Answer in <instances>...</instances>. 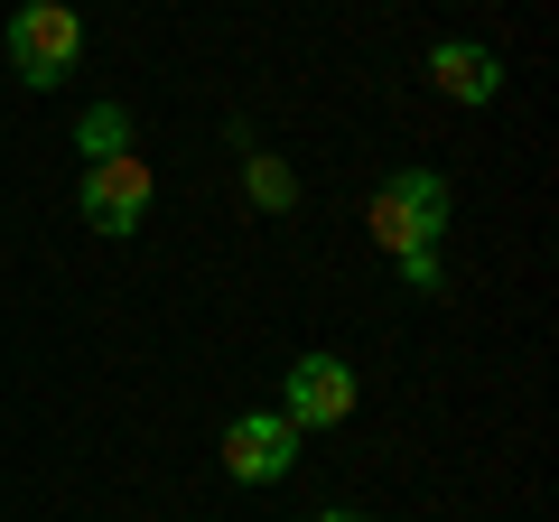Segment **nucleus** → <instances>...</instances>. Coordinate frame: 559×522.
Segmentation results:
<instances>
[{
	"mask_svg": "<svg viewBox=\"0 0 559 522\" xmlns=\"http://www.w3.org/2000/svg\"><path fill=\"white\" fill-rule=\"evenodd\" d=\"M373 242L382 252H439V224H448V187L429 168H401V178L373 187Z\"/></svg>",
	"mask_w": 559,
	"mask_h": 522,
	"instance_id": "nucleus-1",
	"label": "nucleus"
},
{
	"mask_svg": "<svg viewBox=\"0 0 559 522\" xmlns=\"http://www.w3.org/2000/svg\"><path fill=\"white\" fill-rule=\"evenodd\" d=\"M75 57H84L75 0H28L20 20H10V66H20V84H57Z\"/></svg>",
	"mask_w": 559,
	"mask_h": 522,
	"instance_id": "nucleus-2",
	"label": "nucleus"
},
{
	"mask_svg": "<svg viewBox=\"0 0 559 522\" xmlns=\"http://www.w3.org/2000/svg\"><path fill=\"white\" fill-rule=\"evenodd\" d=\"M150 197H159V178H150V159H140V150L94 159V168H84V187H75V205H84V224H94V234H131V224L150 215Z\"/></svg>",
	"mask_w": 559,
	"mask_h": 522,
	"instance_id": "nucleus-3",
	"label": "nucleus"
},
{
	"mask_svg": "<svg viewBox=\"0 0 559 522\" xmlns=\"http://www.w3.org/2000/svg\"><path fill=\"white\" fill-rule=\"evenodd\" d=\"M355 411V364L345 355H299L289 364V429H336Z\"/></svg>",
	"mask_w": 559,
	"mask_h": 522,
	"instance_id": "nucleus-4",
	"label": "nucleus"
},
{
	"mask_svg": "<svg viewBox=\"0 0 559 522\" xmlns=\"http://www.w3.org/2000/svg\"><path fill=\"white\" fill-rule=\"evenodd\" d=\"M224 466H234L242 485L289 476V466H299V429L280 420V411H252V420H234V429H224Z\"/></svg>",
	"mask_w": 559,
	"mask_h": 522,
	"instance_id": "nucleus-5",
	"label": "nucleus"
},
{
	"mask_svg": "<svg viewBox=\"0 0 559 522\" xmlns=\"http://www.w3.org/2000/svg\"><path fill=\"white\" fill-rule=\"evenodd\" d=\"M429 84H439L448 103H495L503 94V57L476 47V38H448V47H429Z\"/></svg>",
	"mask_w": 559,
	"mask_h": 522,
	"instance_id": "nucleus-6",
	"label": "nucleus"
},
{
	"mask_svg": "<svg viewBox=\"0 0 559 522\" xmlns=\"http://www.w3.org/2000/svg\"><path fill=\"white\" fill-rule=\"evenodd\" d=\"M75 141H84V159H121V150H131V112H121V103H94Z\"/></svg>",
	"mask_w": 559,
	"mask_h": 522,
	"instance_id": "nucleus-7",
	"label": "nucleus"
},
{
	"mask_svg": "<svg viewBox=\"0 0 559 522\" xmlns=\"http://www.w3.org/2000/svg\"><path fill=\"white\" fill-rule=\"evenodd\" d=\"M242 187H252V205H271V215H289L299 205V178L271 159V150H252V168H242Z\"/></svg>",
	"mask_w": 559,
	"mask_h": 522,
	"instance_id": "nucleus-8",
	"label": "nucleus"
},
{
	"mask_svg": "<svg viewBox=\"0 0 559 522\" xmlns=\"http://www.w3.org/2000/svg\"><path fill=\"white\" fill-rule=\"evenodd\" d=\"M401 281H411L419 299H439V252H401Z\"/></svg>",
	"mask_w": 559,
	"mask_h": 522,
	"instance_id": "nucleus-9",
	"label": "nucleus"
},
{
	"mask_svg": "<svg viewBox=\"0 0 559 522\" xmlns=\"http://www.w3.org/2000/svg\"><path fill=\"white\" fill-rule=\"evenodd\" d=\"M318 522H364V513H318Z\"/></svg>",
	"mask_w": 559,
	"mask_h": 522,
	"instance_id": "nucleus-10",
	"label": "nucleus"
}]
</instances>
